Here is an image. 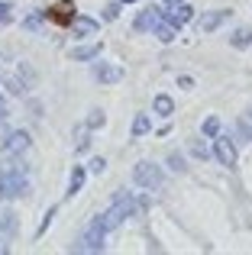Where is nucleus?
<instances>
[{
    "label": "nucleus",
    "mask_w": 252,
    "mask_h": 255,
    "mask_svg": "<svg viewBox=\"0 0 252 255\" xmlns=\"http://www.w3.org/2000/svg\"><path fill=\"white\" fill-rule=\"evenodd\" d=\"M26 145H29V136H26V132H13V136L3 142V149L6 152H23Z\"/></svg>",
    "instance_id": "nucleus-7"
},
{
    "label": "nucleus",
    "mask_w": 252,
    "mask_h": 255,
    "mask_svg": "<svg viewBox=\"0 0 252 255\" xmlns=\"http://www.w3.org/2000/svg\"><path fill=\"white\" fill-rule=\"evenodd\" d=\"M75 32H78V36H94V32H97V23H94V19H91V16H75Z\"/></svg>",
    "instance_id": "nucleus-5"
},
{
    "label": "nucleus",
    "mask_w": 252,
    "mask_h": 255,
    "mask_svg": "<svg viewBox=\"0 0 252 255\" xmlns=\"http://www.w3.org/2000/svg\"><path fill=\"white\" fill-rule=\"evenodd\" d=\"M94 55H101V45H84V49H75V52H71V58H75V62H88V58H94Z\"/></svg>",
    "instance_id": "nucleus-9"
},
{
    "label": "nucleus",
    "mask_w": 252,
    "mask_h": 255,
    "mask_svg": "<svg viewBox=\"0 0 252 255\" xmlns=\"http://www.w3.org/2000/svg\"><path fill=\"white\" fill-rule=\"evenodd\" d=\"M117 13H120V3H107L104 6V19H117Z\"/></svg>",
    "instance_id": "nucleus-15"
},
{
    "label": "nucleus",
    "mask_w": 252,
    "mask_h": 255,
    "mask_svg": "<svg viewBox=\"0 0 252 255\" xmlns=\"http://www.w3.org/2000/svg\"><path fill=\"white\" fill-rule=\"evenodd\" d=\"M91 171H104V158H94V162H91Z\"/></svg>",
    "instance_id": "nucleus-20"
},
{
    "label": "nucleus",
    "mask_w": 252,
    "mask_h": 255,
    "mask_svg": "<svg viewBox=\"0 0 252 255\" xmlns=\"http://www.w3.org/2000/svg\"><path fill=\"white\" fill-rule=\"evenodd\" d=\"M230 45H233V49H249V45H252V29H249V26L236 29L233 39H230Z\"/></svg>",
    "instance_id": "nucleus-6"
},
{
    "label": "nucleus",
    "mask_w": 252,
    "mask_h": 255,
    "mask_svg": "<svg viewBox=\"0 0 252 255\" xmlns=\"http://www.w3.org/2000/svg\"><path fill=\"white\" fill-rule=\"evenodd\" d=\"M45 16H49L52 23H58V26H68V23H75V3H71V0H58L55 6H49Z\"/></svg>",
    "instance_id": "nucleus-3"
},
{
    "label": "nucleus",
    "mask_w": 252,
    "mask_h": 255,
    "mask_svg": "<svg viewBox=\"0 0 252 255\" xmlns=\"http://www.w3.org/2000/svg\"><path fill=\"white\" fill-rule=\"evenodd\" d=\"M214 158L220 165H227V168H236V162H240V152H236V139L230 136H214Z\"/></svg>",
    "instance_id": "nucleus-2"
},
{
    "label": "nucleus",
    "mask_w": 252,
    "mask_h": 255,
    "mask_svg": "<svg viewBox=\"0 0 252 255\" xmlns=\"http://www.w3.org/2000/svg\"><path fill=\"white\" fill-rule=\"evenodd\" d=\"M123 3H136V0H123Z\"/></svg>",
    "instance_id": "nucleus-21"
},
{
    "label": "nucleus",
    "mask_w": 252,
    "mask_h": 255,
    "mask_svg": "<svg viewBox=\"0 0 252 255\" xmlns=\"http://www.w3.org/2000/svg\"><path fill=\"white\" fill-rule=\"evenodd\" d=\"M10 10H13L10 3H0V23H10V19H13V13H10Z\"/></svg>",
    "instance_id": "nucleus-16"
},
{
    "label": "nucleus",
    "mask_w": 252,
    "mask_h": 255,
    "mask_svg": "<svg viewBox=\"0 0 252 255\" xmlns=\"http://www.w3.org/2000/svg\"><path fill=\"white\" fill-rule=\"evenodd\" d=\"M227 16H230V10H217V13H207V16L201 19V29H204V32H214L217 26H220L223 19H227Z\"/></svg>",
    "instance_id": "nucleus-4"
},
{
    "label": "nucleus",
    "mask_w": 252,
    "mask_h": 255,
    "mask_svg": "<svg viewBox=\"0 0 252 255\" xmlns=\"http://www.w3.org/2000/svg\"><path fill=\"white\" fill-rule=\"evenodd\" d=\"M152 107H155V113H162V117H168V113L175 110V104H171V97H168V94H158Z\"/></svg>",
    "instance_id": "nucleus-10"
},
{
    "label": "nucleus",
    "mask_w": 252,
    "mask_h": 255,
    "mask_svg": "<svg viewBox=\"0 0 252 255\" xmlns=\"http://www.w3.org/2000/svg\"><path fill=\"white\" fill-rule=\"evenodd\" d=\"M168 165H171L175 171H184V158H181V155H171V158H168Z\"/></svg>",
    "instance_id": "nucleus-18"
},
{
    "label": "nucleus",
    "mask_w": 252,
    "mask_h": 255,
    "mask_svg": "<svg viewBox=\"0 0 252 255\" xmlns=\"http://www.w3.org/2000/svg\"><path fill=\"white\" fill-rule=\"evenodd\" d=\"M81 184H84V168L78 165L75 171H71V184H68V197H75L78 191H81Z\"/></svg>",
    "instance_id": "nucleus-11"
},
{
    "label": "nucleus",
    "mask_w": 252,
    "mask_h": 255,
    "mask_svg": "<svg viewBox=\"0 0 252 255\" xmlns=\"http://www.w3.org/2000/svg\"><path fill=\"white\" fill-rule=\"evenodd\" d=\"M123 68H97V81H120Z\"/></svg>",
    "instance_id": "nucleus-12"
},
{
    "label": "nucleus",
    "mask_w": 252,
    "mask_h": 255,
    "mask_svg": "<svg viewBox=\"0 0 252 255\" xmlns=\"http://www.w3.org/2000/svg\"><path fill=\"white\" fill-rule=\"evenodd\" d=\"M132 181H136L139 187H145V191H155V187H162V181H165V174L158 165H152V162H139L136 165V171H132Z\"/></svg>",
    "instance_id": "nucleus-1"
},
{
    "label": "nucleus",
    "mask_w": 252,
    "mask_h": 255,
    "mask_svg": "<svg viewBox=\"0 0 252 255\" xmlns=\"http://www.w3.org/2000/svg\"><path fill=\"white\" fill-rule=\"evenodd\" d=\"M88 126H94V129H97V126H104V113L94 110V113H91V120H88Z\"/></svg>",
    "instance_id": "nucleus-17"
},
{
    "label": "nucleus",
    "mask_w": 252,
    "mask_h": 255,
    "mask_svg": "<svg viewBox=\"0 0 252 255\" xmlns=\"http://www.w3.org/2000/svg\"><path fill=\"white\" fill-rule=\"evenodd\" d=\"M194 155H201V158H207V149H204L201 142H194Z\"/></svg>",
    "instance_id": "nucleus-19"
},
{
    "label": "nucleus",
    "mask_w": 252,
    "mask_h": 255,
    "mask_svg": "<svg viewBox=\"0 0 252 255\" xmlns=\"http://www.w3.org/2000/svg\"><path fill=\"white\" fill-rule=\"evenodd\" d=\"M23 187H26V181H23V178H10V181H3V187H0V197H13V194H23Z\"/></svg>",
    "instance_id": "nucleus-8"
},
{
    "label": "nucleus",
    "mask_w": 252,
    "mask_h": 255,
    "mask_svg": "<svg viewBox=\"0 0 252 255\" xmlns=\"http://www.w3.org/2000/svg\"><path fill=\"white\" fill-rule=\"evenodd\" d=\"M145 132H149V117L139 113V117L132 120V136H145Z\"/></svg>",
    "instance_id": "nucleus-13"
},
{
    "label": "nucleus",
    "mask_w": 252,
    "mask_h": 255,
    "mask_svg": "<svg viewBox=\"0 0 252 255\" xmlns=\"http://www.w3.org/2000/svg\"><path fill=\"white\" fill-rule=\"evenodd\" d=\"M201 129H204V136H210V139H214V136H220V120H217V117H207Z\"/></svg>",
    "instance_id": "nucleus-14"
}]
</instances>
